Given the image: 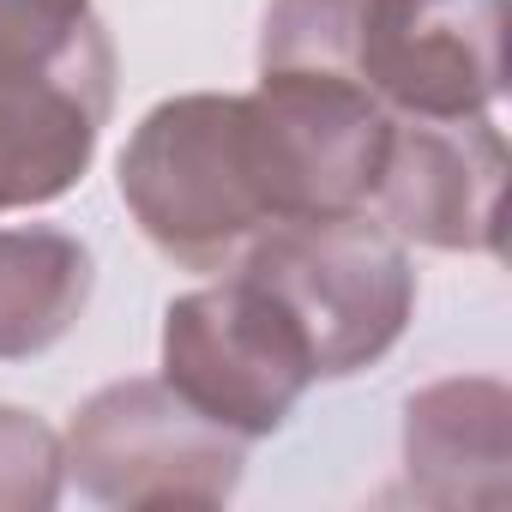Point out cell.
Wrapping results in <instances>:
<instances>
[{"label": "cell", "instance_id": "obj_12", "mask_svg": "<svg viewBox=\"0 0 512 512\" xmlns=\"http://www.w3.org/2000/svg\"><path fill=\"white\" fill-rule=\"evenodd\" d=\"M61 488V434L19 404H0V512H49Z\"/></svg>", "mask_w": 512, "mask_h": 512}, {"label": "cell", "instance_id": "obj_9", "mask_svg": "<svg viewBox=\"0 0 512 512\" xmlns=\"http://www.w3.org/2000/svg\"><path fill=\"white\" fill-rule=\"evenodd\" d=\"M512 398L488 374H452L404 398V482L422 506L506 500Z\"/></svg>", "mask_w": 512, "mask_h": 512}, {"label": "cell", "instance_id": "obj_5", "mask_svg": "<svg viewBox=\"0 0 512 512\" xmlns=\"http://www.w3.org/2000/svg\"><path fill=\"white\" fill-rule=\"evenodd\" d=\"M163 380L217 428L266 440L296 416L302 392L314 386V362L260 284L223 272L217 284L169 302Z\"/></svg>", "mask_w": 512, "mask_h": 512}, {"label": "cell", "instance_id": "obj_10", "mask_svg": "<svg viewBox=\"0 0 512 512\" xmlns=\"http://www.w3.org/2000/svg\"><path fill=\"white\" fill-rule=\"evenodd\" d=\"M97 260L55 223L0 229V362H31L55 350L91 308Z\"/></svg>", "mask_w": 512, "mask_h": 512}, {"label": "cell", "instance_id": "obj_11", "mask_svg": "<svg viewBox=\"0 0 512 512\" xmlns=\"http://www.w3.org/2000/svg\"><path fill=\"white\" fill-rule=\"evenodd\" d=\"M368 0H272L260 31V73H332L356 79Z\"/></svg>", "mask_w": 512, "mask_h": 512}, {"label": "cell", "instance_id": "obj_7", "mask_svg": "<svg viewBox=\"0 0 512 512\" xmlns=\"http://www.w3.org/2000/svg\"><path fill=\"white\" fill-rule=\"evenodd\" d=\"M356 85L416 121L488 115L506 91V0H368Z\"/></svg>", "mask_w": 512, "mask_h": 512}, {"label": "cell", "instance_id": "obj_1", "mask_svg": "<svg viewBox=\"0 0 512 512\" xmlns=\"http://www.w3.org/2000/svg\"><path fill=\"white\" fill-rule=\"evenodd\" d=\"M115 109V43L91 0H0V211L67 199Z\"/></svg>", "mask_w": 512, "mask_h": 512}, {"label": "cell", "instance_id": "obj_6", "mask_svg": "<svg viewBox=\"0 0 512 512\" xmlns=\"http://www.w3.org/2000/svg\"><path fill=\"white\" fill-rule=\"evenodd\" d=\"M241 109L272 223L362 211L374 199L392 133V109L374 91L332 73H260V85L241 91Z\"/></svg>", "mask_w": 512, "mask_h": 512}, {"label": "cell", "instance_id": "obj_3", "mask_svg": "<svg viewBox=\"0 0 512 512\" xmlns=\"http://www.w3.org/2000/svg\"><path fill=\"white\" fill-rule=\"evenodd\" d=\"M260 284L308 344L314 380H350L392 356L416 314V266L404 241L362 211L290 217L260 229L229 266Z\"/></svg>", "mask_w": 512, "mask_h": 512}, {"label": "cell", "instance_id": "obj_4", "mask_svg": "<svg viewBox=\"0 0 512 512\" xmlns=\"http://www.w3.org/2000/svg\"><path fill=\"white\" fill-rule=\"evenodd\" d=\"M67 482L85 500L145 512V506H223L241 488L247 440L199 416L163 374L97 386L61 434Z\"/></svg>", "mask_w": 512, "mask_h": 512}, {"label": "cell", "instance_id": "obj_2", "mask_svg": "<svg viewBox=\"0 0 512 512\" xmlns=\"http://www.w3.org/2000/svg\"><path fill=\"white\" fill-rule=\"evenodd\" d=\"M115 181L145 241L181 272H229L241 247L272 229L247 109L229 91L163 97L133 127Z\"/></svg>", "mask_w": 512, "mask_h": 512}, {"label": "cell", "instance_id": "obj_8", "mask_svg": "<svg viewBox=\"0 0 512 512\" xmlns=\"http://www.w3.org/2000/svg\"><path fill=\"white\" fill-rule=\"evenodd\" d=\"M500 193H506V139L488 115H464V121L392 115L368 205L398 241L494 260Z\"/></svg>", "mask_w": 512, "mask_h": 512}]
</instances>
